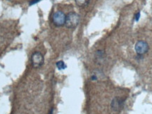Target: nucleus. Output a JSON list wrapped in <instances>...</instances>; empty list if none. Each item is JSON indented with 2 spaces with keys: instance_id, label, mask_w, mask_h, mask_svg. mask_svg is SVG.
Instances as JSON below:
<instances>
[{
  "instance_id": "2",
  "label": "nucleus",
  "mask_w": 152,
  "mask_h": 114,
  "mask_svg": "<svg viewBox=\"0 0 152 114\" xmlns=\"http://www.w3.org/2000/svg\"><path fill=\"white\" fill-rule=\"evenodd\" d=\"M66 16L62 11H56L53 15L52 19L53 23H54L55 26H62L65 25L66 22Z\"/></svg>"
},
{
  "instance_id": "9",
  "label": "nucleus",
  "mask_w": 152,
  "mask_h": 114,
  "mask_svg": "<svg viewBox=\"0 0 152 114\" xmlns=\"http://www.w3.org/2000/svg\"><path fill=\"white\" fill-rule=\"evenodd\" d=\"M40 1V0H32L31 1H30V5H32V4H35L39 2V1Z\"/></svg>"
},
{
  "instance_id": "4",
  "label": "nucleus",
  "mask_w": 152,
  "mask_h": 114,
  "mask_svg": "<svg viewBox=\"0 0 152 114\" xmlns=\"http://www.w3.org/2000/svg\"><path fill=\"white\" fill-rule=\"evenodd\" d=\"M134 49H135V51L137 53V54L143 55L145 53H147L149 50V45L146 42L139 41L136 43Z\"/></svg>"
},
{
  "instance_id": "5",
  "label": "nucleus",
  "mask_w": 152,
  "mask_h": 114,
  "mask_svg": "<svg viewBox=\"0 0 152 114\" xmlns=\"http://www.w3.org/2000/svg\"><path fill=\"white\" fill-rule=\"evenodd\" d=\"M123 104L124 102L122 99L118 98V97H115L112 100L111 102V108L113 111H120L121 110L123 109Z\"/></svg>"
},
{
  "instance_id": "8",
  "label": "nucleus",
  "mask_w": 152,
  "mask_h": 114,
  "mask_svg": "<svg viewBox=\"0 0 152 114\" xmlns=\"http://www.w3.org/2000/svg\"><path fill=\"white\" fill-rule=\"evenodd\" d=\"M140 12L137 13L135 16H134V20H135L136 21H138L139 19H140Z\"/></svg>"
},
{
  "instance_id": "1",
  "label": "nucleus",
  "mask_w": 152,
  "mask_h": 114,
  "mask_svg": "<svg viewBox=\"0 0 152 114\" xmlns=\"http://www.w3.org/2000/svg\"><path fill=\"white\" fill-rule=\"evenodd\" d=\"M80 22V16L75 12L69 13L66 17V26L68 28H75Z\"/></svg>"
},
{
  "instance_id": "3",
  "label": "nucleus",
  "mask_w": 152,
  "mask_h": 114,
  "mask_svg": "<svg viewBox=\"0 0 152 114\" xmlns=\"http://www.w3.org/2000/svg\"><path fill=\"white\" fill-rule=\"evenodd\" d=\"M32 64L33 67L35 68L41 67L44 64V57L43 55L40 52H36L33 53L31 57Z\"/></svg>"
},
{
  "instance_id": "6",
  "label": "nucleus",
  "mask_w": 152,
  "mask_h": 114,
  "mask_svg": "<svg viewBox=\"0 0 152 114\" xmlns=\"http://www.w3.org/2000/svg\"><path fill=\"white\" fill-rule=\"evenodd\" d=\"M76 4L80 7H85L89 4L90 0H75Z\"/></svg>"
},
{
  "instance_id": "7",
  "label": "nucleus",
  "mask_w": 152,
  "mask_h": 114,
  "mask_svg": "<svg viewBox=\"0 0 152 114\" xmlns=\"http://www.w3.org/2000/svg\"><path fill=\"white\" fill-rule=\"evenodd\" d=\"M56 67L58 68V70H64L67 68V66L63 61H59L56 63Z\"/></svg>"
},
{
  "instance_id": "10",
  "label": "nucleus",
  "mask_w": 152,
  "mask_h": 114,
  "mask_svg": "<svg viewBox=\"0 0 152 114\" xmlns=\"http://www.w3.org/2000/svg\"><path fill=\"white\" fill-rule=\"evenodd\" d=\"M53 112H54V109H52L50 110V111H49V114H53Z\"/></svg>"
}]
</instances>
